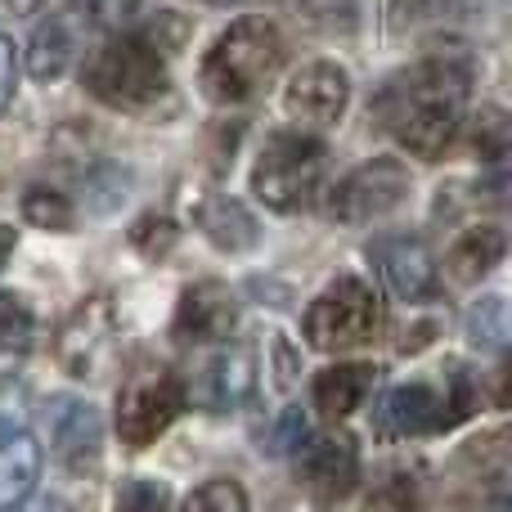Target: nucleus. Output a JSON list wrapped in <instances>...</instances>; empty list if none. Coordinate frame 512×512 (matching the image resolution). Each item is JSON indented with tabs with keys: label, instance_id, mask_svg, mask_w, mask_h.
I'll use <instances>...</instances> for the list:
<instances>
[{
	"label": "nucleus",
	"instance_id": "nucleus-26",
	"mask_svg": "<svg viewBox=\"0 0 512 512\" xmlns=\"http://www.w3.org/2000/svg\"><path fill=\"white\" fill-rule=\"evenodd\" d=\"M176 239H180V230L167 221V216H158V212L140 216V221L131 225V243H135V248H140L144 256H162V252H171V248H176Z\"/></svg>",
	"mask_w": 512,
	"mask_h": 512
},
{
	"label": "nucleus",
	"instance_id": "nucleus-3",
	"mask_svg": "<svg viewBox=\"0 0 512 512\" xmlns=\"http://www.w3.org/2000/svg\"><path fill=\"white\" fill-rule=\"evenodd\" d=\"M283 59H288V41L270 18H239L207 50L203 68H198V86L212 104H243L279 77Z\"/></svg>",
	"mask_w": 512,
	"mask_h": 512
},
{
	"label": "nucleus",
	"instance_id": "nucleus-21",
	"mask_svg": "<svg viewBox=\"0 0 512 512\" xmlns=\"http://www.w3.org/2000/svg\"><path fill=\"white\" fill-rule=\"evenodd\" d=\"M32 337H36L32 306L23 297H14V292H0V369L23 360L32 351Z\"/></svg>",
	"mask_w": 512,
	"mask_h": 512
},
{
	"label": "nucleus",
	"instance_id": "nucleus-2",
	"mask_svg": "<svg viewBox=\"0 0 512 512\" xmlns=\"http://www.w3.org/2000/svg\"><path fill=\"white\" fill-rule=\"evenodd\" d=\"M185 32L189 27L171 14H162L149 27H131V32L117 27L104 41L90 45L81 86L117 113H144L171 90V59H176V45L185 41Z\"/></svg>",
	"mask_w": 512,
	"mask_h": 512
},
{
	"label": "nucleus",
	"instance_id": "nucleus-4",
	"mask_svg": "<svg viewBox=\"0 0 512 512\" xmlns=\"http://www.w3.org/2000/svg\"><path fill=\"white\" fill-rule=\"evenodd\" d=\"M140 0H63L45 23H36L27 41V72L36 81H54L81 59L95 41L131 23Z\"/></svg>",
	"mask_w": 512,
	"mask_h": 512
},
{
	"label": "nucleus",
	"instance_id": "nucleus-8",
	"mask_svg": "<svg viewBox=\"0 0 512 512\" xmlns=\"http://www.w3.org/2000/svg\"><path fill=\"white\" fill-rule=\"evenodd\" d=\"M477 409V391H472L468 369L454 364L450 369V387L445 396L427 382H409V387H396L378 409L382 432L391 436H432V432H450L463 418Z\"/></svg>",
	"mask_w": 512,
	"mask_h": 512
},
{
	"label": "nucleus",
	"instance_id": "nucleus-13",
	"mask_svg": "<svg viewBox=\"0 0 512 512\" xmlns=\"http://www.w3.org/2000/svg\"><path fill=\"white\" fill-rule=\"evenodd\" d=\"M346 99H351V77L328 59L301 63L283 90V108L301 126H333L346 113Z\"/></svg>",
	"mask_w": 512,
	"mask_h": 512
},
{
	"label": "nucleus",
	"instance_id": "nucleus-15",
	"mask_svg": "<svg viewBox=\"0 0 512 512\" xmlns=\"http://www.w3.org/2000/svg\"><path fill=\"white\" fill-rule=\"evenodd\" d=\"M234 319H239L234 292L216 279H203V283H194V288L180 292L171 333L189 346H212V342H225V337L234 333Z\"/></svg>",
	"mask_w": 512,
	"mask_h": 512
},
{
	"label": "nucleus",
	"instance_id": "nucleus-14",
	"mask_svg": "<svg viewBox=\"0 0 512 512\" xmlns=\"http://www.w3.org/2000/svg\"><path fill=\"white\" fill-rule=\"evenodd\" d=\"M369 261L400 301H427L436 292V256L414 234H382L369 243Z\"/></svg>",
	"mask_w": 512,
	"mask_h": 512
},
{
	"label": "nucleus",
	"instance_id": "nucleus-27",
	"mask_svg": "<svg viewBox=\"0 0 512 512\" xmlns=\"http://www.w3.org/2000/svg\"><path fill=\"white\" fill-rule=\"evenodd\" d=\"M117 508H131V512H158V508H171V495L167 486H158V481H122V490H117Z\"/></svg>",
	"mask_w": 512,
	"mask_h": 512
},
{
	"label": "nucleus",
	"instance_id": "nucleus-6",
	"mask_svg": "<svg viewBox=\"0 0 512 512\" xmlns=\"http://www.w3.org/2000/svg\"><path fill=\"white\" fill-rule=\"evenodd\" d=\"M387 315H382L378 292L364 279H337L310 301L306 310V342L315 351H351V346H364L382 333Z\"/></svg>",
	"mask_w": 512,
	"mask_h": 512
},
{
	"label": "nucleus",
	"instance_id": "nucleus-17",
	"mask_svg": "<svg viewBox=\"0 0 512 512\" xmlns=\"http://www.w3.org/2000/svg\"><path fill=\"white\" fill-rule=\"evenodd\" d=\"M41 477V445L23 427H0V508H18Z\"/></svg>",
	"mask_w": 512,
	"mask_h": 512
},
{
	"label": "nucleus",
	"instance_id": "nucleus-19",
	"mask_svg": "<svg viewBox=\"0 0 512 512\" xmlns=\"http://www.w3.org/2000/svg\"><path fill=\"white\" fill-rule=\"evenodd\" d=\"M508 252V239L499 225H472L454 239V248L445 252V274L454 283H477L481 274H490Z\"/></svg>",
	"mask_w": 512,
	"mask_h": 512
},
{
	"label": "nucleus",
	"instance_id": "nucleus-9",
	"mask_svg": "<svg viewBox=\"0 0 512 512\" xmlns=\"http://www.w3.org/2000/svg\"><path fill=\"white\" fill-rule=\"evenodd\" d=\"M54 355H59L63 373L77 382H99L117 369L122 360V324L108 297H86L68 319L59 324L54 337Z\"/></svg>",
	"mask_w": 512,
	"mask_h": 512
},
{
	"label": "nucleus",
	"instance_id": "nucleus-18",
	"mask_svg": "<svg viewBox=\"0 0 512 512\" xmlns=\"http://www.w3.org/2000/svg\"><path fill=\"white\" fill-rule=\"evenodd\" d=\"M194 221H198V230H203L221 252H248V248L261 243V225H256V216L243 203L225 198V194L203 198V203H198V212H194Z\"/></svg>",
	"mask_w": 512,
	"mask_h": 512
},
{
	"label": "nucleus",
	"instance_id": "nucleus-30",
	"mask_svg": "<svg viewBox=\"0 0 512 512\" xmlns=\"http://www.w3.org/2000/svg\"><path fill=\"white\" fill-rule=\"evenodd\" d=\"M14 81H18V54H14V45L0 36V108L14 99Z\"/></svg>",
	"mask_w": 512,
	"mask_h": 512
},
{
	"label": "nucleus",
	"instance_id": "nucleus-31",
	"mask_svg": "<svg viewBox=\"0 0 512 512\" xmlns=\"http://www.w3.org/2000/svg\"><path fill=\"white\" fill-rule=\"evenodd\" d=\"M9 252H14V230H9V225H0V265L9 261Z\"/></svg>",
	"mask_w": 512,
	"mask_h": 512
},
{
	"label": "nucleus",
	"instance_id": "nucleus-16",
	"mask_svg": "<svg viewBox=\"0 0 512 512\" xmlns=\"http://www.w3.org/2000/svg\"><path fill=\"white\" fill-rule=\"evenodd\" d=\"M256 391V360L248 346H225L221 355H212L198 378V400L207 409H234Z\"/></svg>",
	"mask_w": 512,
	"mask_h": 512
},
{
	"label": "nucleus",
	"instance_id": "nucleus-20",
	"mask_svg": "<svg viewBox=\"0 0 512 512\" xmlns=\"http://www.w3.org/2000/svg\"><path fill=\"white\" fill-rule=\"evenodd\" d=\"M378 382V369L373 364H333L315 378V409L328 418H346L364 405V396Z\"/></svg>",
	"mask_w": 512,
	"mask_h": 512
},
{
	"label": "nucleus",
	"instance_id": "nucleus-5",
	"mask_svg": "<svg viewBox=\"0 0 512 512\" xmlns=\"http://www.w3.org/2000/svg\"><path fill=\"white\" fill-rule=\"evenodd\" d=\"M324 162H328V149L310 135H274L265 140L261 158L252 167V194L256 203H265L270 212L279 216H292L301 207L315 203L319 185H324Z\"/></svg>",
	"mask_w": 512,
	"mask_h": 512
},
{
	"label": "nucleus",
	"instance_id": "nucleus-28",
	"mask_svg": "<svg viewBox=\"0 0 512 512\" xmlns=\"http://www.w3.org/2000/svg\"><path fill=\"white\" fill-rule=\"evenodd\" d=\"M310 23L328 27V32H351L355 27V0H301Z\"/></svg>",
	"mask_w": 512,
	"mask_h": 512
},
{
	"label": "nucleus",
	"instance_id": "nucleus-25",
	"mask_svg": "<svg viewBox=\"0 0 512 512\" xmlns=\"http://www.w3.org/2000/svg\"><path fill=\"white\" fill-rule=\"evenodd\" d=\"M185 508L189 512H243L248 508V495H243L239 481L216 477V481H203L198 490H189Z\"/></svg>",
	"mask_w": 512,
	"mask_h": 512
},
{
	"label": "nucleus",
	"instance_id": "nucleus-12",
	"mask_svg": "<svg viewBox=\"0 0 512 512\" xmlns=\"http://www.w3.org/2000/svg\"><path fill=\"white\" fill-rule=\"evenodd\" d=\"M297 472L315 499H342L360 481V445L346 432H315L297 441Z\"/></svg>",
	"mask_w": 512,
	"mask_h": 512
},
{
	"label": "nucleus",
	"instance_id": "nucleus-33",
	"mask_svg": "<svg viewBox=\"0 0 512 512\" xmlns=\"http://www.w3.org/2000/svg\"><path fill=\"white\" fill-rule=\"evenodd\" d=\"M9 9H14V14H32V9H41L45 0H5Z\"/></svg>",
	"mask_w": 512,
	"mask_h": 512
},
{
	"label": "nucleus",
	"instance_id": "nucleus-1",
	"mask_svg": "<svg viewBox=\"0 0 512 512\" xmlns=\"http://www.w3.org/2000/svg\"><path fill=\"white\" fill-rule=\"evenodd\" d=\"M472 95V63L463 54H436L396 72L373 99L378 122L418 158H441L459 135Z\"/></svg>",
	"mask_w": 512,
	"mask_h": 512
},
{
	"label": "nucleus",
	"instance_id": "nucleus-32",
	"mask_svg": "<svg viewBox=\"0 0 512 512\" xmlns=\"http://www.w3.org/2000/svg\"><path fill=\"white\" fill-rule=\"evenodd\" d=\"M198 5H216V9H239V5H265V0H198Z\"/></svg>",
	"mask_w": 512,
	"mask_h": 512
},
{
	"label": "nucleus",
	"instance_id": "nucleus-29",
	"mask_svg": "<svg viewBox=\"0 0 512 512\" xmlns=\"http://www.w3.org/2000/svg\"><path fill=\"white\" fill-rule=\"evenodd\" d=\"M301 436H306V418H301V409H288V414L279 418V427L270 432V445H261V450H270V454H288V450H297Z\"/></svg>",
	"mask_w": 512,
	"mask_h": 512
},
{
	"label": "nucleus",
	"instance_id": "nucleus-23",
	"mask_svg": "<svg viewBox=\"0 0 512 512\" xmlns=\"http://www.w3.org/2000/svg\"><path fill=\"white\" fill-rule=\"evenodd\" d=\"M468 149L481 153V162H499L508 153V117L504 108H481L468 122Z\"/></svg>",
	"mask_w": 512,
	"mask_h": 512
},
{
	"label": "nucleus",
	"instance_id": "nucleus-7",
	"mask_svg": "<svg viewBox=\"0 0 512 512\" xmlns=\"http://www.w3.org/2000/svg\"><path fill=\"white\" fill-rule=\"evenodd\" d=\"M185 382L167 364H140L126 373L122 391H117V436L131 450H149L180 414H185Z\"/></svg>",
	"mask_w": 512,
	"mask_h": 512
},
{
	"label": "nucleus",
	"instance_id": "nucleus-11",
	"mask_svg": "<svg viewBox=\"0 0 512 512\" xmlns=\"http://www.w3.org/2000/svg\"><path fill=\"white\" fill-rule=\"evenodd\" d=\"M45 427H50L54 459L63 468L77 472V477L99 472V463H104V414H99V405L59 396L45 409Z\"/></svg>",
	"mask_w": 512,
	"mask_h": 512
},
{
	"label": "nucleus",
	"instance_id": "nucleus-10",
	"mask_svg": "<svg viewBox=\"0 0 512 512\" xmlns=\"http://www.w3.org/2000/svg\"><path fill=\"white\" fill-rule=\"evenodd\" d=\"M405 198H409V171L396 158H373L328 189L324 216L342 225H369L391 216Z\"/></svg>",
	"mask_w": 512,
	"mask_h": 512
},
{
	"label": "nucleus",
	"instance_id": "nucleus-22",
	"mask_svg": "<svg viewBox=\"0 0 512 512\" xmlns=\"http://www.w3.org/2000/svg\"><path fill=\"white\" fill-rule=\"evenodd\" d=\"M23 216L32 225H41V230H72V221H77V212H72L68 194H59V189H45V185H32L23 194Z\"/></svg>",
	"mask_w": 512,
	"mask_h": 512
},
{
	"label": "nucleus",
	"instance_id": "nucleus-24",
	"mask_svg": "<svg viewBox=\"0 0 512 512\" xmlns=\"http://www.w3.org/2000/svg\"><path fill=\"white\" fill-rule=\"evenodd\" d=\"M468 333L477 346H486V351H504L508 346V306L504 297H486L472 306L468 315Z\"/></svg>",
	"mask_w": 512,
	"mask_h": 512
}]
</instances>
